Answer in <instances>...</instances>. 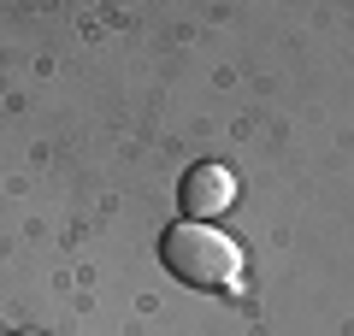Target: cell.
Wrapping results in <instances>:
<instances>
[{
  "instance_id": "cell-2",
  "label": "cell",
  "mask_w": 354,
  "mask_h": 336,
  "mask_svg": "<svg viewBox=\"0 0 354 336\" xmlns=\"http://www.w3.org/2000/svg\"><path fill=\"white\" fill-rule=\"evenodd\" d=\"M236 200V171L218 160H201L189 165V177H183V212L189 218H218V212Z\"/></svg>"
},
{
  "instance_id": "cell-3",
  "label": "cell",
  "mask_w": 354,
  "mask_h": 336,
  "mask_svg": "<svg viewBox=\"0 0 354 336\" xmlns=\"http://www.w3.org/2000/svg\"><path fill=\"white\" fill-rule=\"evenodd\" d=\"M24 336H30V330H24Z\"/></svg>"
},
{
  "instance_id": "cell-1",
  "label": "cell",
  "mask_w": 354,
  "mask_h": 336,
  "mask_svg": "<svg viewBox=\"0 0 354 336\" xmlns=\"http://www.w3.org/2000/svg\"><path fill=\"white\" fill-rule=\"evenodd\" d=\"M160 260L189 289H242V248L213 224H165Z\"/></svg>"
}]
</instances>
